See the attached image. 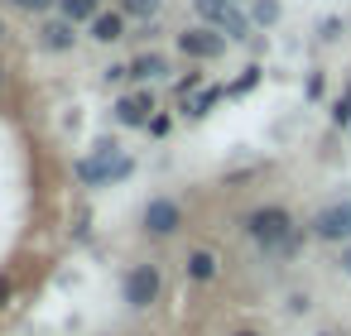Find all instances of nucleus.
Masks as SVG:
<instances>
[{
	"instance_id": "obj_20",
	"label": "nucleus",
	"mask_w": 351,
	"mask_h": 336,
	"mask_svg": "<svg viewBox=\"0 0 351 336\" xmlns=\"http://www.w3.org/2000/svg\"><path fill=\"white\" fill-rule=\"evenodd\" d=\"M0 39H5V25H0Z\"/></svg>"
},
{
	"instance_id": "obj_16",
	"label": "nucleus",
	"mask_w": 351,
	"mask_h": 336,
	"mask_svg": "<svg viewBox=\"0 0 351 336\" xmlns=\"http://www.w3.org/2000/svg\"><path fill=\"white\" fill-rule=\"evenodd\" d=\"M255 77H260V73H255V68H245V73H241V82H236L231 92H250V87H255Z\"/></svg>"
},
{
	"instance_id": "obj_10",
	"label": "nucleus",
	"mask_w": 351,
	"mask_h": 336,
	"mask_svg": "<svg viewBox=\"0 0 351 336\" xmlns=\"http://www.w3.org/2000/svg\"><path fill=\"white\" fill-rule=\"evenodd\" d=\"M121 29H125L121 15H97V20H92V39H101V44H116Z\"/></svg>"
},
{
	"instance_id": "obj_7",
	"label": "nucleus",
	"mask_w": 351,
	"mask_h": 336,
	"mask_svg": "<svg viewBox=\"0 0 351 336\" xmlns=\"http://www.w3.org/2000/svg\"><path fill=\"white\" fill-rule=\"evenodd\" d=\"M145 226H149L154 235H173V231H178V202L154 197V202L145 207Z\"/></svg>"
},
{
	"instance_id": "obj_12",
	"label": "nucleus",
	"mask_w": 351,
	"mask_h": 336,
	"mask_svg": "<svg viewBox=\"0 0 351 336\" xmlns=\"http://www.w3.org/2000/svg\"><path fill=\"white\" fill-rule=\"evenodd\" d=\"M63 20H97V0H63Z\"/></svg>"
},
{
	"instance_id": "obj_4",
	"label": "nucleus",
	"mask_w": 351,
	"mask_h": 336,
	"mask_svg": "<svg viewBox=\"0 0 351 336\" xmlns=\"http://www.w3.org/2000/svg\"><path fill=\"white\" fill-rule=\"evenodd\" d=\"M154 298H159V269H154V264L130 269V279H125V302H130V307H149Z\"/></svg>"
},
{
	"instance_id": "obj_8",
	"label": "nucleus",
	"mask_w": 351,
	"mask_h": 336,
	"mask_svg": "<svg viewBox=\"0 0 351 336\" xmlns=\"http://www.w3.org/2000/svg\"><path fill=\"white\" fill-rule=\"evenodd\" d=\"M149 111H154L149 92H135V96H121V101H116V120H121V125H145Z\"/></svg>"
},
{
	"instance_id": "obj_14",
	"label": "nucleus",
	"mask_w": 351,
	"mask_h": 336,
	"mask_svg": "<svg viewBox=\"0 0 351 336\" xmlns=\"http://www.w3.org/2000/svg\"><path fill=\"white\" fill-rule=\"evenodd\" d=\"M255 20L260 25H274L279 20V5H274V0H255Z\"/></svg>"
},
{
	"instance_id": "obj_5",
	"label": "nucleus",
	"mask_w": 351,
	"mask_h": 336,
	"mask_svg": "<svg viewBox=\"0 0 351 336\" xmlns=\"http://www.w3.org/2000/svg\"><path fill=\"white\" fill-rule=\"evenodd\" d=\"M313 231H317L322 240H351V202H337V207L317 211Z\"/></svg>"
},
{
	"instance_id": "obj_6",
	"label": "nucleus",
	"mask_w": 351,
	"mask_h": 336,
	"mask_svg": "<svg viewBox=\"0 0 351 336\" xmlns=\"http://www.w3.org/2000/svg\"><path fill=\"white\" fill-rule=\"evenodd\" d=\"M178 49H183L188 58H217V53L226 49V39L212 34V29H188V34H178Z\"/></svg>"
},
{
	"instance_id": "obj_1",
	"label": "nucleus",
	"mask_w": 351,
	"mask_h": 336,
	"mask_svg": "<svg viewBox=\"0 0 351 336\" xmlns=\"http://www.w3.org/2000/svg\"><path fill=\"white\" fill-rule=\"evenodd\" d=\"M245 231H250V240L265 245V250H289V245H293V221H289V211H279V207L255 211V216L245 221Z\"/></svg>"
},
{
	"instance_id": "obj_15",
	"label": "nucleus",
	"mask_w": 351,
	"mask_h": 336,
	"mask_svg": "<svg viewBox=\"0 0 351 336\" xmlns=\"http://www.w3.org/2000/svg\"><path fill=\"white\" fill-rule=\"evenodd\" d=\"M125 10H130V15H154L159 0H125Z\"/></svg>"
},
{
	"instance_id": "obj_19",
	"label": "nucleus",
	"mask_w": 351,
	"mask_h": 336,
	"mask_svg": "<svg viewBox=\"0 0 351 336\" xmlns=\"http://www.w3.org/2000/svg\"><path fill=\"white\" fill-rule=\"evenodd\" d=\"M236 336H255V331H236Z\"/></svg>"
},
{
	"instance_id": "obj_17",
	"label": "nucleus",
	"mask_w": 351,
	"mask_h": 336,
	"mask_svg": "<svg viewBox=\"0 0 351 336\" xmlns=\"http://www.w3.org/2000/svg\"><path fill=\"white\" fill-rule=\"evenodd\" d=\"M15 5H20V10H44L49 0H15Z\"/></svg>"
},
{
	"instance_id": "obj_13",
	"label": "nucleus",
	"mask_w": 351,
	"mask_h": 336,
	"mask_svg": "<svg viewBox=\"0 0 351 336\" xmlns=\"http://www.w3.org/2000/svg\"><path fill=\"white\" fill-rule=\"evenodd\" d=\"M159 73H164V58L159 53H145V58L130 63V77H159Z\"/></svg>"
},
{
	"instance_id": "obj_9",
	"label": "nucleus",
	"mask_w": 351,
	"mask_h": 336,
	"mask_svg": "<svg viewBox=\"0 0 351 336\" xmlns=\"http://www.w3.org/2000/svg\"><path fill=\"white\" fill-rule=\"evenodd\" d=\"M73 20H53V25H44V49H73Z\"/></svg>"
},
{
	"instance_id": "obj_3",
	"label": "nucleus",
	"mask_w": 351,
	"mask_h": 336,
	"mask_svg": "<svg viewBox=\"0 0 351 336\" xmlns=\"http://www.w3.org/2000/svg\"><path fill=\"white\" fill-rule=\"evenodd\" d=\"M197 15L217 25L226 39H245V15L236 10V0H197Z\"/></svg>"
},
{
	"instance_id": "obj_18",
	"label": "nucleus",
	"mask_w": 351,
	"mask_h": 336,
	"mask_svg": "<svg viewBox=\"0 0 351 336\" xmlns=\"http://www.w3.org/2000/svg\"><path fill=\"white\" fill-rule=\"evenodd\" d=\"M341 264H346V274H351V250H346V255H341Z\"/></svg>"
},
{
	"instance_id": "obj_2",
	"label": "nucleus",
	"mask_w": 351,
	"mask_h": 336,
	"mask_svg": "<svg viewBox=\"0 0 351 336\" xmlns=\"http://www.w3.org/2000/svg\"><path fill=\"white\" fill-rule=\"evenodd\" d=\"M130 168L135 164L125 154H116V144H97V154L77 164V178L82 183H111V178H130Z\"/></svg>"
},
{
	"instance_id": "obj_11",
	"label": "nucleus",
	"mask_w": 351,
	"mask_h": 336,
	"mask_svg": "<svg viewBox=\"0 0 351 336\" xmlns=\"http://www.w3.org/2000/svg\"><path fill=\"white\" fill-rule=\"evenodd\" d=\"M188 274H193L197 283H207V279L217 274V255H212V250H193V259H188Z\"/></svg>"
}]
</instances>
